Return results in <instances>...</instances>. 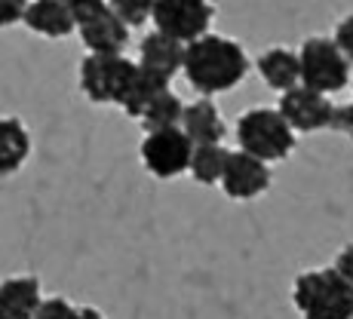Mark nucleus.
Masks as SVG:
<instances>
[{
  "label": "nucleus",
  "instance_id": "nucleus-7",
  "mask_svg": "<svg viewBox=\"0 0 353 319\" xmlns=\"http://www.w3.org/2000/svg\"><path fill=\"white\" fill-rule=\"evenodd\" d=\"M194 154V141L185 135L181 126H169L148 132L141 141V163L154 178H175V175L188 172Z\"/></svg>",
  "mask_w": 353,
  "mask_h": 319
},
{
  "label": "nucleus",
  "instance_id": "nucleus-16",
  "mask_svg": "<svg viewBox=\"0 0 353 319\" xmlns=\"http://www.w3.org/2000/svg\"><path fill=\"white\" fill-rule=\"evenodd\" d=\"M31 154L28 129L19 117H0V178L22 169V163Z\"/></svg>",
  "mask_w": 353,
  "mask_h": 319
},
{
  "label": "nucleus",
  "instance_id": "nucleus-18",
  "mask_svg": "<svg viewBox=\"0 0 353 319\" xmlns=\"http://www.w3.org/2000/svg\"><path fill=\"white\" fill-rule=\"evenodd\" d=\"M181 114H185V101L175 96L172 90H163L151 105L141 114V126L145 132H157V129H169V126H181Z\"/></svg>",
  "mask_w": 353,
  "mask_h": 319
},
{
  "label": "nucleus",
  "instance_id": "nucleus-1",
  "mask_svg": "<svg viewBox=\"0 0 353 319\" xmlns=\"http://www.w3.org/2000/svg\"><path fill=\"white\" fill-rule=\"evenodd\" d=\"M185 71L188 83L200 96H219L240 86V80L249 71V56L236 40L221 34H203V37L185 43Z\"/></svg>",
  "mask_w": 353,
  "mask_h": 319
},
{
  "label": "nucleus",
  "instance_id": "nucleus-13",
  "mask_svg": "<svg viewBox=\"0 0 353 319\" xmlns=\"http://www.w3.org/2000/svg\"><path fill=\"white\" fill-rule=\"evenodd\" d=\"M22 22L43 37H68L71 31H77L74 10L65 0H31Z\"/></svg>",
  "mask_w": 353,
  "mask_h": 319
},
{
  "label": "nucleus",
  "instance_id": "nucleus-24",
  "mask_svg": "<svg viewBox=\"0 0 353 319\" xmlns=\"http://www.w3.org/2000/svg\"><path fill=\"white\" fill-rule=\"evenodd\" d=\"M332 129L344 132V135H347V138L353 141V101H350V105L335 107V123H332Z\"/></svg>",
  "mask_w": 353,
  "mask_h": 319
},
{
  "label": "nucleus",
  "instance_id": "nucleus-14",
  "mask_svg": "<svg viewBox=\"0 0 353 319\" xmlns=\"http://www.w3.org/2000/svg\"><path fill=\"white\" fill-rule=\"evenodd\" d=\"M40 301V282L34 276H10L0 282V319H34Z\"/></svg>",
  "mask_w": 353,
  "mask_h": 319
},
{
  "label": "nucleus",
  "instance_id": "nucleus-28",
  "mask_svg": "<svg viewBox=\"0 0 353 319\" xmlns=\"http://www.w3.org/2000/svg\"><path fill=\"white\" fill-rule=\"evenodd\" d=\"M209 3H215V0H209Z\"/></svg>",
  "mask_w": 353,
  "mask_h": 319
},
{
  "label": "nucleus",
  "instance_id": "nucleus-10",
  "mask_svg": "<svg viewBox=\"0 0 353 319\" xmlns=\"http://www.w3.org/2000/svg\"><path fill=\"white\" fill-rule=\"evenodd\" d=\"M219 185L230 200H255L270 187V166L246 151H230Z\"/></svg>",
  "mask_w": 353,
  "mask_h": 319
},
{
  "label": "nucleus",
  "instance_id": "nucleus-5",
  "mask_svg": "<svg viewBox=\"0 0 353 319\" xmlns=\"http://www.w3.org/2000/svg\"><path fill=\"white\" fill-rule=\"evenodd\" d=\"M135 68L123 52H90L80 62V90L96 105H120Z\"/></svg>",
  "mask_w": 353,
  "mask_h": 319
},
{
  "label": "nucleus",
  "instance_id": "nucleus-8",
  "mask_svg": "<svg viewBox=\"0 0 353 319\" xmlns=\"http://www.w3.org/2000/svg\"><path fill=\"white\" fill-rule=\"evenodd\" d=\"M151 19L157 31L181 40V43H191V40L209 34L212 3L209 0H154Z\"/></svg>",
  "mask_w": 353,
  "mask_h": 319
},
{
  "label": "nucleus",
  "instance_id": "nucleus-27",
  "mask_svg": "<svg viewBox=\"0 0 353 319\" xmlns=\"http://www.w3.org/2000/svg\"><path fill=\"white\" fill-rule=\"evenodd\" d=\"M65 3H71V6H74V3H80V0H65Z\"/></svg>",
  "mask_w": 353,
  "mask_h": 319
},
{
  "label": "nucleus",
  "instance_id": "nucleus-15",
  "mask_svg": "<svg viewBox=\"0 0 353 319\" xmlns=\"http://www.w3.org/2000/svg\"><path fill=\"white\" fill-rule=\"evenodd\" d=\"M258 74L261 80L276 92H286L292 86L301 83V65H298V52L286 46H270L258 56Z\"/></svg>",
  "mask_w": 353,
  "mask_h": 319
},
{
  "label": "nucleus",
  "instance_id": "nucleus-17",
  "mask_svg": "<svg viewBox=\"0 0 353 319\" xmlns=\"http://www.w3.org/2000/svg\"><path fill=\"white\" fill-rule=\"evenodd\" d=\"M163 90H169V80L139 65V68H135V74H132V80H129L123 99H120V107H123V114H129V117L139 120L141 114H145V107L151 105V101L157 99Z\"/></svg>",
  "mask_w": 353,
  "mask_h": 319
},
{
  "label": "nucleus",
  "instance_id": "nucleus-25",
  "mask_svg": "<svg viewBox=\"0 0 353 319\" xmlns=\"http://www.w3.org/2000/svg\"><path fill=\"white\" fill-rule=\"evenodd\" d=\"M332 267H335L338 274H341L344 280L353 286V246H344L341 252H338V258H335V264H332Z\"/></svg>",
  "mask_w": 353,
  "mask_h": 319
},
{
  "label": "nucleus",
  "instance_id": "nucleus-21",
  "mask_svg": "<svg viewBox=\"0 0 353 319\" xmlns=\"http://www.w3.org/2000/svg\"><path fill=\"white\" fill-rule=\"evenodd\" d=\"M34 319H77V307L68 298H43Z\"/></svg>",
  "mask_w": 353,
  "mask_h": 319
},
{
  "label": "nucleus",
  "instance_id": "nucleus-12",
  "mask_svg": "<svg viewBox=\"0 0 353 319\" xmlns=\"http://www.w3.org/2000/svg\"><path fill=\"white\" fill-rule=\"evenodd\" d=\"M181 129L194 145H221L225 138V120H221L219 107L212 105V99H196L194 105H185L181 114Z\"/></svg>",
  "mask_w": 353,
  "mask_h": 319
},
{
  "label": "nucleus",
  "instance_id": "nucleus-6",
  "mask_svg": "<svg viewBox=\"0 0 353 319\" xmlns=\"http://www.w3.org/2000/svg\"><path fill=\"white\" fill-rule=\"evenodd\" d=\"M74 25L90 52H123L129 43V28L111 10L108 0H80L71 6Z\"/></svg>",
  "mask_w": 353,
  "mask_h": 319
},
{
  "label": "nucleus",
  "instance_id": "nucleus-3",
  "mask_svg": "<svg viewBox=\"0 0 353 319\" xmlns=\"http://www.w3.org/2000/svg\"><path fill=\"white\" fill-rule=\"evenodd\" d=\"M236 145L264 163L286 160L295 147V129L276 107H249L236 120Z\"/></svg>",
  "mask_w": 353,
  "mask_h": 319
},
{
  "label": "nucleus",
  "instance_id": "nucleus-4",
  "mask_svg": "<svg viewBox=\"0 0 353 319\" xmlns=\"http://www.w3.org/2000/svg\"><path fill=\"white\" fill-rule=\"evenodd\" d=\"M301 65V86L316 92H341L350 80V62L332 37H307L298 52Z\"/></svg>",
  "mask_w": 353,
  "mask_h": 319
},
{
  "label": "nucleus",
  "instance_id": "nucleus-11",
  "mask_svg": "<svg viewBox=\"0 0 353 319\" xmlns=\"http://www.w3.org/2000/svg\"><path fill=\"white\" fill-rule=\"evenodd\" d=\"M139 65L160 74V77L172 80L181 71V65H185V43L163 31H151L139 43Z\"/></svg>",
  "mask_w": 353,
  "mask_h": 319
},
{
  "label": "nucleus",
  "instance_id": "nucleus-26",
  "mask_svg": "<svg viewBox=\"0 0 353 319\" xmlns=\"http://www.w3.org/2000/svg\"><path fill=\"white\" fill-rule=\"evenodd\" d=\"M77 319H105L96 307H77Z\"/></svg>",
  "mask_w": 353,
  "mask_h": 319
},
{
  "label": "nucleus",
  "instance_id": "nucleus-23",
  "mask_svg": "<svg viewBox=\"0 0 353 319\" xmlns=\"http://www.w3.org/2000/svg\"><path fill=\"white\" fill-rule=\"evenodd\" d=\"M338 43V50L344 52V59L353 62V16H344L341 22L335 25V37H332Z\"/></svg>",
  "mask_w": 353,
  "mask_h": 319
},
{
  "label": "nucleus",
  "instance_id": "nucleus-19",
  "mask_svg": "<svg viewBox=\"0 0 353 319\" xmlns=\"http://www.w3.org/2000/svg\"><path fill=\"white\" fill-rule=\"evenodd\" d=\"M228 154L221 145H194V154H191V166L188 172L194 175V181L200 185H219L221 181V172H225V163H228Z\"/></svg>",
  "mask_w": 353,
  "mask_h": 319
},
{
  "label": "nucleus",
  "instance_id": "nucleus-9",
  "mask_svg": "<svg viewBox=\"0 0 353 319\" xmlns=\"http://www.w3.org/2000/svg\"><path fill=\"white\" fill-rule=\"evenodd\" d=\"M276 111L286 117V123L295 132H320V129H332L335 123V105L329 101V96L307 90L301 83L283 92Z\"/></svg>",
  "mask_w": 353,
  "mask_h": 319
},
{
  "label": "nucleus",
  "instance_id": "nucleus-22",
  "mask_svg": "<svg viewBox=\"0 0 353 319\" xmlns=\"http://www.w3.org/2000/svg\"><path fill=\"white\" fill-rule=\"evenodd\" d=\"M28 3L31 0H0V28H10V25L22 22Z\"/></svg>",
  "mask_w": 353,
  "mask_h": 319
},
{
  "label": "nucleus",
  "instance_id": "nucleus-29",
  "mask_svg": "<svg viewBox=\"0 0 353 319\" xmlns=\"http://www.w3.org/2000/svg\"><path fill=\"white\" fill-rule=\"evenodd\" d=\"M350 83H353V77H350Z\"/></svg>",
  "mask_w": 353,
  "mask_h": 319
},
{
  "label": "nucleus",
  "instance_id": "nucleus-20",
  "mask_svg": "<svg viewBox=\"0 0 353 319\" xmlns=\"http://www.w3.org/2000/svg\"><path fill=\"white\" fill-rule=\"evenodd\" d=\"M126 28H141L154 12V0H108Z\"/></svg>",
  "mask_w": 353,
  "mask_h": 319
},
{
  "label": "nucleus",
  "instance_id": "nucleus-2",
  "mask_svg": "<svg viewBox=\"0 0 353 319\" xmlns=\"http://www.w3.org/2000/svg\"><path fill=\"white\" fill-rule=\"evenodd\" d=\"M292 304L301 319H353V286L335 267L304 270L295 276Z\"/></svg>",
  "mask_w": 353,
  "mask_h": 319
}]
</instances>
